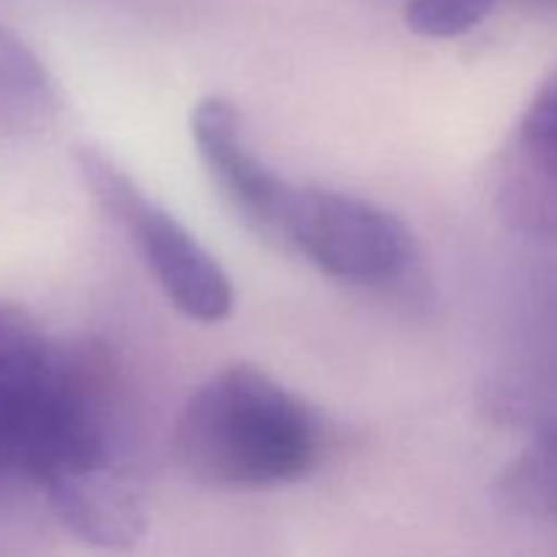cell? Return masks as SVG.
<instances>
[{"instance_id": "1", "label": "cell", "mask_w": 557, "mask_h": 557, "mask_svg": "<svg viewBox=\"0 0 557 557\" xmlns=\"http://www.w3.org/2000/svg\"><path fill=\"white\" fill-rule=\"evenodd\" d=\"M112 428L101 359L0 302V493L47 495L76 473L114 466Z\"/></svg>"}, {"instance_id": "2", "label": "cell", "mask_w": 557, "mask_h": 557, "mask_svg": "<svg viewBox=\"0 0 557 557\" xmlns=\"http://www.w3.org/2000/svg\"><path fill=\"white\" fill-rule=\"evenodd\" d=\"M319 413L250 364L196 386L174 424L172 449L194 482L215 490H270L299 482L324 457Z\"/></svg>"}, {"instance_id": "3", "label": "cell", "mask_w": 557, "mask_h": 557, "mask_svg": "<svg viewBox=\"0 0 557 557\" xmlns=\"http://www.w3.org/2000/svg\"><path fill=\"white\" fill-rule=\"evenodd\" d=\"M76 169L98 210L131 234L169 302L188 319L218 324L234 308V288L215 256L103 152L82 147Z\"/></svg>"}, {"instance_id": "4", "label": "cell", "mask_w": 557, "mask_h": 557, "mask_svg": "<svg viewBox=\"0 0 557 557\" xmlns=\"http://www.w3.org/2000/svg\"><path fill=\"white\" fill-rule=\"evenodd\" d=\"M283 250L359 286L395 283L413 264V239L400 218L368 199L324 188H297Z\"/></svg>"}, {"instance_id": "5", "label": "cell", "mask_w": 557, "mask_h": 557, "mask_svg": "<svg viewBox=\"0 0 557 557\" xmlns=\"http://www.w3.org/2000/svg\"><path fill=\"white\" fill-rule=\"evenodd\" d=\"M190 134L207 174L239 221L261 239L283 248V232L297 185L283 180L250 152L234 103L221 96L201 98L190 114Z\"/></svg>"}, {"instance_id": "6", "label": "cell", "mask_w": 557, "mask_h": 557, "mask_svg": "<svg viewBox=\"0 0 557 557\" xmlns=\"http://www.w3.org/2000/svg\"><path fill=\"white\" fill-rule=\"evenodd\" d=\"M60 522L98 549H131L145 536L147 515L139 490L117 466L92 468L44 495Z\"/></svg>"}, {"instance_id": "7", "label": "cell", "mask_w": 557, "mask_h": 557, "mask_svg": "<svg viewBox=\"0 0 557 557\" xmlns=\"http://www.w3.org/2000/svg\"><path fill=\"white\" fill-rule=\"evenodd\" d=\"M498 490L522 515L557 525V419L506 468Z\"/></svg>"}, {"instance_id": "8", "label": "cell", "mask_w": 557, "mask_h": 557, "mask_svg": "<svg viewBox=\"0 0 557 557\" xmlns=\"http://www.w3.org/2000/svg\"><path fill=\"white\" fill-rule=\"evenodd\" d=\"M0 107L25 117H44L54 107V90L36 54L0 27Z\"/></svg>"}, {"instance_id": "9", "label": "cell", "mask_w": 557, "mask_h": 557, "mask_svg": "<svg viewBox=\"0 0 557 557\" xmlns=\"http://www.w3.org/2000/svg\"><path fill=\"white\" fill-rule=\"evenodd\" d=\"M520 145L536 172L557 185V74L539 87L520 123Z\"/></svg>"}, {"instance_id": "10", "label": "cell", "mask_w": 557, "mask_h": 557, "mask_svg": "<svg viewBox=\"0 0 557 557\" xmlns=\"http://www.w3.org/2000/svg\"><path fill=\"white\" fill-rule=\"evenodd\" d=\"M498 0H408L406 25L424 38H455L482 25Z\"/></svg>"}]
</instances>
